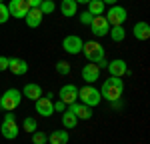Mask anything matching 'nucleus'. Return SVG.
I'll return each mask as SVG.
<instances>
[{"instance_id": "f257e3e1", "label": "nucleus", "mask_w": 150, "mask_h": 144, "mask_svg": "<svg viewBox=\"0 0 150 144\" xmlns=\"http://www.w3.org/2000/svg\"><path fill=\"white\" fill-rule=\"evenodd\" d=\"M124 94V82L122 78H116V76H110L106 78L100 86V96L108 102H118Z\"/></svg>"}, {"instance_id": "f03ea898", "label": "nucleus", "mask_w": 150, "mask_h": 144, "mask_svg": "<svg viewBox=\"0 0 150 144\" xmlns=\"http://www.w3.org/2000/svg\"><path fill=\"white\" fill-rule=\"evenodd\" d=\"M82 54H84V58L88 60V62H92V64H98L100 68L106 66V50L100 42H96V40H88V42H84V46H82Z\"/></svg>"}, {"instance_id": "7ed1b4c3", "label": "nucleus", "mask_w": 150, "mask_h": 144, "mask_svg": "<svg viewBox=\"0 0 150 144\" xmlns=\"http://www.w3.org/2000/svg\"><path fill=\"white\" fill-rule=\"evenodd\" d=\"M78 98L82 100V104H86V106H98L100 104V100H102V96H100V90L98 88H94L92 84H84L82 88H78Z\"/></svg>"}, {"instance_id": "20e7f679", "label": "nucleus", "mask_w": 150, "mask_h": 144, "mask_svg": "<svg viewBox=\"0 0 150 144\" xmlns=\"http://www.w3.org/2000/svg\"><path fill=\"white\" fill-rule=\"evenodd\" d=\"M20 100H22V92L16 90V88H8L4 94L0 96V108H4L6 112H14L20 106Z\"/></svg>"}, {"instance_id": "39448f33", "label": "nucleus", "mask_w": 150, "mask_h": 144, "mask_svg": "<svg viewBox=\"0 0 150 144\" xmlns=\"http://www.w3.org/2000/svg\"><path fill=\"white\" fill-rule=\"evenodd\" d=\"M110 26H124L128 18V12L124 6H118V4H112V8L106 10V16H104Z\"/></svg>"}, {"instance_id": "423d86ee", "label": "nucleus", "mask_w": 150, "mask_h": 144, "mask_svg": "<svg viewBox=\"0 0 150 144\" xmlns=\"http://www.w3.org/2000/svg\"><path fill=\"white\" fill-rule=\"evenodd\" d=\"M18 124H16V116H14V112H8L4 120H2V124H0V132H2V136L4 138H8V140H14L16 136H18Z\"/></svg>"}, {"instance_id": "0eeeda50", "label": "nucleus", "mask_w": 150, "mask_h": 144, "mask_svg": "<svg viewBox=\"0 0 150 144\" xmlns=\"http://www.w3.org/2000/svg\"><path fill=\"white\" fill-rule=\"evenodd\" d=\"M82 46H84V40H82L80 36H76V34H68V36H64V40H62L64 52H66V54H72V56L80 54Z\"/></svg>"}, {"instance_id": "6e6552de", "label": "nucleus", "mask_w": 150, "mask_h": 144, "mask_svg": "<svg viewBox=\"0 0 150 144\" xmlns=\"http://www.w3.org/2000/svg\"><path fill=\"white\" fill-rule=\"evenodd\" d=\"M58 100H62L66 106L68 104H74L78 100V86L74 84H64L60 90H58Z\"/></svg>"}, {"instance_id": "1a4fd4ad", "label": "nucleus", "mask_w": 150, "mask_h": 144, "mask_svg": "<svg viewBox=\"0 0 150 144\" xmlns=\"http://www.w3.org/2000/svg\"><path fill=\"white\" fill-rule=\"evenodd\" d=\"M90 26V30H92L94 36H98V38H102V36L108 34V30H110V24H108V20L104 18V16H94L92 22L88 24Z\"/></svg>"}, {"instance_id": "9d476101", "label": "nucleus", "mask_w": 150, "mask_h": 144, "mask_svg": "<svg viewBox=\"0 0 150 144\" xmlns=\"http://www.w3.org/2000/svg\"><path fill=\"white\" fill-rule=\"evenodd\" d=\"M82 80L86 84H94L98 78H100V66L98 64H92V62H88V64H84L82 66Z\"/></svg>"}, {"instance_id": "9b49d317", "label": "nucleus", "mask_w": 150, "mask_h": 144, "mask_svg": "<svg viewBox=\"0 0 150 144\" xmlns=\"http://www.w3.org/2000/svg\"><path fill=\"white\" fill-rule=\"evenodd\" d=\"M34 110L40 114V116H44V118H48V116H52L54 114V104H52V100L50 98H46V96H40L38 100H34Z\"/></svg>"}, {"instance_id": "f8f14e48", "label": "nucleus", "mask_w": 150, "mask_h": 144, "mask_svg": "<svg viewBox=\"0 0 150 144\" xmlns=\"http://www.w3.org/2000/svg\"><path fill=\"white\" fill-rule=\"evenodd\" d=\"M28 4H26V0H10V4H8V12H10L12 18H24L26 14H28Z\"/></svg>"}, {"instance_id": "ddd939ff", "label": "nucleus", "mask_w": 150, "mask_h": 144, "mask_svg": "<svg viewBox=\"0 0 150 144\" xmlns=\"http://www.w3.org/2000/svg\"><path fill=\"white\" fill-rule=\"evenodd\" d=\"M108 72H110V76L122 78V76H126V74H128V64L122 58H114V60L108 62Z\"/></svg>"}, {"instance_id": "4468645a", "label": "nucleus", "mask_w": 150, "mask_h": 144, "mask_svg": "<svg viewBox=\"0 0 150 144\" xmlns=\"http://www.w3.org/2000/svg\"><path fill=\"white\" fill-rule=\"evenodd\" d=\"M8 70H10L12 74H16V76H22V74L28 72V62L22 60V58H18V56H14V58L8 60Z\"/></svg>"}, {"instance_id": "2eb2a0df", "label": "nucleus", "mask_w": 150, "mask_h": 144, "mask_svg": "<svg viewBox=\"0 0 150 144\" xmlns=\"http://www.w3.org/2000/svg\"><path fill=\"white\" fill-rule=\"evenodd\" d=\"M22 96H26L28 100H38L42 96V86L36 82H28L26 86H22Z\"/></svg>"}, {"instance_id": "dca6fc26", "label": "nucleus", "mask_w": 150, "mask_h": 144, "mask_svg": "<svg viewBox=\"0 0 150 144\" xmlns=\"http://www.w3.org/2000/svg\"><path fill=\"white\" fill-rule=\"evenodd\" d=\"M24 18H26V24H28L30 28H38V26L42 24L44 14L40 12V8H30V10H28V14H26Z\"/></svg>"}, {"instance_id": "f3484780", "label": "nucleus", "mask_w": 150, "mask_h": 144, "mask_svg": "<svg viewBox=\"0 0 150 144\" xmlns=\"http://www.w3.org/2000/svg\"><path fill=\"white\" fill-rule=\"evenodd\" d=\"M70 108H72V112L76 114V118L78 120H90L92 118V108L90 106H86V104H68Z\"/></svg>"}, {"instance_id": "a211bd4d", "label": "nucleus", "mask_w": 150, "mask_h": 144, "mask_svg": "<svg viewBox=\"0 0 150 144\" xmlns=\"http://www.w3.org/2000/svg\"><path fill=\"white\" fill-rule=\"evenodd\" d=\"M70 140V134L66 128H62V130H54L48 134V142L50 144H68Z\"/></svg>"}, {"instance_id": "6ab92c4d", "label": "nucleus", "mask_w": 150, "mask_h": 144, "mask_svg": "<svg viewBox=\"0 0 150 144\" xmlns=\"http://www.w3.org/2000/svg\"><path fill=\"white\" fill-rule=\"evenodd\" d=\"M132 34L136 40H148L150 38V26L148 22H136L132 28Z\"/></svg>"}, {"instance_id": "aec40b11", "label": "nucleus", "mask_w": 150, "mask_h": 144, "mask_svg": "<svg viewBox=\"0 0 150 144\" xmlns=\"http://www.w3.org/2000/svg\"><path fill=\"white\" fill-rule=\"evenodd\" d=\"M60 12H62V16L72 18V16H76V12H78V4H76L74 0H62V2H60Z\"/></svg>"}, {"instance_id": "412c9836", "label": "nucleus", "mask_w": 150, "mask_h": 144, "mask_svg": "<svg viewBox=\"0 0 150 144\" xmlns=\"http://www.w3.org/2000/svg\"><path fill=\"white\" fill-rule=\"evenodd\" d=\"M62 124H64V128H66V130L78 126V118H76V114L72 112V108H70V106H66V110L62 112Z\"/></svg>"}, {"instance_id": "4be33fe9", "label": "nucleus", "mask_w": 150, "mask_h": 144, "mask_svg": "<svg viewBox=\"0 0 150 144\" xmlns=\"http://www.w3.org/2000/svg\"><path fill=\"white\" fill-rule=\"evenodd\" d=\"M86 6H88L86 10L90 12L92 16H102L104 10H106V4H104L102 0H90V2H88Z\"/></svg>"}, {"instance_id": "5701e85b", "label": "nucleus", "mask_w": 150, "mask_h": 144, "mask_svg": "<svg viewBox=\"0 0 150 144\" xmlns=\"http://www.w3.org/2000/svg\"><path fill=\"white\" fill-rule=\"evenodd\" d=\"M108 36H110L114 42H122V40L126 38V30H124V26H110Z\"/></svg>"}, {"instance_id": "b1692460", "label": "nucleus", "mask_w": 150, "mask_h": 144, "mask_svg": "<svg viewBox=\"0 0 150 144\" xmlns=\"http://www.w3.org/2000/svg\"><path fill=\"white\" fill-rule=\"evenodd\" d=\"M22 128H24V132L32 134L34 130H38V122H36L32 116H26V118H24V122H22Z\"/></svg>"}, {"instance_id": "393cba45", "label": "nucleus", "mask_w": 150, "mask_h": 144, "mask_svg": "<svg viewBox=\"0 0 150 144\" xmlns=\"http://www.w3.org/2000/svg\"><path fill=\"white\" fill-rule=\"evenodd\" d=\"M46 142H48V134L46 132H40V130L32 132V144H46Z\"/></svg>"}, {"instance_id": "a878e982", "label": "nucleus", "mask_w": 150, "mask_h": 144, "mask_svg": "<svg viewBox=\"0 0 150 144\" xmlns=\"http://www.w3.org/2000/svg\"><path fill=\"white\" fill-rule=\"evenodd\" d=\"M54 10H56L54 0H42V4H40V12L42 14H52Z\"/></svg>"}, {"instance_id": "bb28decb", "label": "nucleus", "mask_w": 150, "mask_h": 144, "mask_svg": "<svg viewBox=\"0 0 150 144\" xmlns=\"http://www.w3.org/2000/svg\"><path fill=\"white\" fill-rule=\"evenodd\" d=\"M56 72H58V74H62V76H68V74H70V64L66 62V60L56 62Z\"/></svg>"}, {"instance_id": "cd10ccee", "label": "nucleus", "mask_w": 150, "mask_h": 144, "mask_svg": "<svg viewBox=\"0 0 150 144\" xmlns=\"http://www.w3.org/2000/svg\"><path fill=\"white\" fill-rule=\"evenodd\" d=\"M10 18V12H8V6L4 2H0V24H6Z\"/></svg>"}, {"instance_id": "c85d7f7f", "label": "nucleus", "mask_w": 150, "mask_h": 144, "mask_svg": "<svg viewBox=\"0 0 150 144\" xmlns=\"http://www.w3.org/2000/svg\"><path fill=\"white\" fill-rule=\"evenodd\" d=\"M78 18H80V22L84 24V26H88V24L92 22V18H94V16H92V14H90L88 10H84V12H80V16H78Z\"/></svg>"}, {"instance_id": "c756f323", "label": "nucleus", "mask_w": 150, "mask_h": 144, "mask_svg": "<svg viewBox=\"0 0 150 144\" xmlns=\"http://www.w3.org/2000/svg\"><path fill=\"white\" fill-rule=\"evenodd\" d=\"M52 104H54V112H60V114H62V112L66 110V104H64L62 100H58V102H52Z\"/></svg>"}, {"instance_id": "7c9ffc66", "label": "nucleus", "mask_w": 150, "mask_h": 144, "mask_svg": "<svg viewBox=\"0 0 150 144\" xmlns=\"http://www.w3.org/2000/svg\"><path fill=\"white\" fill-rule=\"evenodd\" d=\"M8 56H0V72H4V70H8Z\"/></svg>"}, {"instance_id": "2f4dec72", "label": "nucleus", "mask_w": 150, "mask_h": 144, "mask_svg": "<svg viewBox=\"0 0 150 144\" xmlns=\"http://www.w3.org/2000/svg\"><path fill=\"white\" fill-rule=\"evenodd\" d=\"M26 4H28V8H40L42 0H26Z\"/></svg>"}, {"instance_id": "473e14b6", "label": "nucleus", "mask_w": 150, "mask_h": 144, "mask_svg": "<svg viewBox=\"0 0 150 144\" xmlns=\"http://www.w3.org/2000/svg\"><path fill=\"white\" fill-rule=\"evenodd\" d=\"M74 2H76V4H88L90 0H74Z\"/></svg>"}, {"instance_id": "72a5a7b5", "label": "nucleus", "mask_w": 150, "mask_h": 144, "mask_svg": "<svg viewBox=\"0 0 150 144\" xmlns=\"http://www.w3.org/2000/svg\"><path fill=\"white\" fill-rule=\"evenodd\" d=\"M104 4H116V2H118V0H102Z\"/></svg>"}, {"instance_id": "f704fd0d", "label": "nucleus", "mask_w": 150, "mask_h": 144, "mask_svg": "<svg viewBox=\"0 0 150 144\" xmlns=\"http://www.w3.org/2000/svg\"><path fill=\"white\" fill-rule=\"evenodd\" d=\"M0 2H4V0H0Z\"/></svg>"}, {"instance_id": "c9c22d12", "label": "nucleus", "mask_w": 150, "mask_h": 144, "mask_svg": "<svg viewBox=\"0 0 150 144\" xmlns=\"http://www.w3.org/2000/svg\"><path fill=\"white\" fill-rule=\"evenodd\" d=\"M0 110H2V108H0Z\"/></svg>"}]
</instances>
